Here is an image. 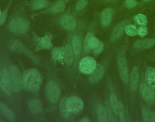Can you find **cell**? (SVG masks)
I'll return each instance as SVG.
<instances>
[{
  "instance_id": "obj_3",
  "label": "cell",
  "mask_w": 155,
  "mask_h": 122,
  "mask_svg": "<svg viewBox=\"0 0 155 122\" xmlns=\"http://www.w3.org/2000/svg\"><path fill=\"white\" fill-rule=\"evenodd\" d=\"M96 60L91 57H85L79 63V69L84 74H91L96 68Z\"/></svg>"
},
{
  "instance_id": "obj_17",
  "label": "cell",
  "mask_w": 155,
  "mask_h": 122,
  "mask_svg": "<svg viewBox=\"0 0 155 122\" xmlns=\"http://www.w3.org/2000/svg\"><path fill=\"white\" fill-rule=\"evenodd\" d=\"M104 72V68L102 65H99L96 67L95 70L91 74L90 77V81L92 83L99 81L103 76Z\"/></svg>"
},
{
  "instance_id": "obj_34",
  "label": "cell",
  "mask_w": 155,
  "mask_h": 122,
  "mask_svg": "<svg viewBox=\"0 0 155 122\" xmlns=\"http://www.w3.org/2000/svg\"><path fill=\"white\" fill-rule=\"evenodd\" d=\"M125 5L128 8H133L137 5L136 0H125Z\"/></svg>"
},
{
  "instance_id": "obj_39",
  "label": "cell",
  "mask_w": 155,
  "mask_h": 122,
  "mask_svg": "<svg viewBox=\"0 0 155 122\" xmlns=\"http://www.w3.org/2000/svg\"><path fill=\"white\" fill-rule=\"evenodd\" d=\"M152 1V0H143L144 2H149V1Z\"/></svg>"
},
{
  "instance_id": "obj_41",
  "label": "cell",
  "mask_w": 155,
  "mask_h": 122,
  "mask_svg": "<svg viewBox=\"0 0 155 122\" xmlns=\"http://www.w3.org/2000/svg\"><path fill=\"white\" fill-rule=\"evenodd\" d=\"M1 10H0V17H1Z\"/></svg>"
},
{
  "instance_id": "obj_7",
  "label": "cell",
  "mask_w": 155,
  "mask_h": 122,
  "mask_svg": "<svg viewBox=\"0 0 155 122\" xmlns=\"http://www.w3.org/2000/svg\"><path fill=\"white\" fill-rule=\"evenodd\" d=\"M117 66L120 77L122 80L128 83L129 82V74L126 59L124 56H120L117 59Z\"/></svg>"
},
{
  "instance_id": "obj_37",
  "label": "cell",
  "mask_w": 155,
  "mask_h": 122,
  "mask_svg": "<svg viewBox=\"0 0 155 122\" xmlns=\"http://www.w3.org/2000/svg\"><path fill=\"white\" fill-rule=\"evenodd\" d=\"M80 121H90V120L88 118H84L79 120Z\"/></svg>"
},
{
  "instance_id": "obj_16",
  "label": "cell",
  "mask_w": 155,
  "mask_h": 122,
  "mask_svg": "<svg viewBox=\"0 0 155 122\" xmlns=\"http://www.w3.org/2000/svg\"><path fill=\"white\" fill-rule=\"evenodd\" d=\"M113 16V11L110 8H105L101 14V24L103 26H108L111 22Z\"/></svg>"
},
{
  "instance_id": "obj_38",
  "label": "cell",
  "mask_w": 155,
  "mask_h": 122,
  "mask_svg": "<svg viewBox=\"0 0 155 122\" xmlns=\"http://www.w3.org/2000/svg\"><path fill=\"white\" fill-rule=\"evenodd\" d=\"M152 121H155V112H154V114H153V117Z\"/></svg>"
},
{
  "instance_id": "obj_28",
  "label": "cell",
  "mask_w": 155,
  "mask_h": 122,
  "mask_svg": "<svg viewBox=\"0 0 155 122\" xmlns=\"http://www.w3.org/2000/svg\"><path fill=\"white\" fill-rule=\"evenodd\" d=\"M48 5L47 0H35L33 3V8L35 10H40Z\"/></svg>"
},
{
  "instance_id": "obj_24",
  "label": "cell",
  "mask_w": 155,
  "mask_h": 122,
  "mask_svg": "<svg viewBox=\"0 0 155 122\" xmlns=\"http://www.w3.org/2000/svg\"><path fill=\"white\" fill-rule=\"evenodd\" d=\"M82 44L81 39L79 37H74L73 40V50L76 55H78L81 51Z\"/></svg>"
},
{
  "instance_id": "obj_14",
  "label": "cell",
  "mask_w": 155,
  "mask_h": 122,
  "mask_svg": "<svg viewBox=\"0 0 155 122\" xmlns=\"http://www.w3.org/2000/svg\"><path fill=\"white\" fill-rule=\"evenodd\" d=\"M130 88L133 91H136L139 85V75L137 68L134 66L131 70L130 74Z\"/></svg>"
},
{
  "instance_id": "obj_20",
  "label": "cell",
  "mask_w": 155,
  "mask_h": 122,
  "mask_svg": "<svg viewBox=\"0 0 155 122\" xmlns=\"http://www.w3.org/2000/svg\"><path fill=\"white\" fill-rule=\"evenodd\" d=\"M64 59L67 65H71L73 61V54L71 47L67 45L64 49Z\"/></svg>"
},
{
  "instance_id": "obj_29",
  "label": "cell",
  "mask_w": 155,
  "mask_h": 122,
  "mask_svg": "<svg viewBox=\"0 0 155 122\" xmlns=\"http://www.w3.org/2000/svg\"><path fill=\"white\" fill-rule=\"evenodd\" d=\"M64 50L62 48H54L52 52V55L53 58L58 60H61L64 59Z\"/></svg>"
},
{
  "instance_id": "obj_9",
  "label": "cell",
  "mask_w": 155,
  "mask_h": 122,
  "mask_svg": "<svg viewBox=\"0 0 155 122\" xmlns=\"http://www.w3.org/2000/svg\"><path fill=\"white\" fill-rule=\"evenodd\" d=\"M140 92L147 102L150 103L155 100V91L147 85L143 83L140 85Z\"/></svg>"
},
{
  "instance_id": "obj_21",
  "label": "cell",
  "mask_w": 155,
  "mask_h": 122,
  "mask_svg": "<svg viewBox=\"0 0 155 122\" xmlns=\"http://www.w3.org/2000/svg\"><path fill=\"white\" fill-rule=\"evenodd\" d=\"M65 2L63 0H58L54 2L51 7V10L52 12L57 13L62 12L65 9Z\"/></svg>"
},
{
  "instance_id": "obj_30",
  "label": "cell",
  "mask_w": 155,
  "mask_h": 122,
  "mask_svg": "<svg viewBox=\"0 0 155 122\" xmlns=\"http://www.w3.org/2000/svg\"><path fill=\"white\" fill-rule=\"evenodd\" d=\"M125 31L130 36H134L137 34V28L132 24H128L125 27Z\"/></svg>"
},
{
  "instance_id": "obj_25",
  "label": "cell",
  "mask_w": 155,
  "mask_h": 122,
  "mask_svg": "<svg viewBox=\"0 0 155 122\" xmlns=\"http://www.w3.org/2000/svg\"><path fill=\"white\" fill-rule=\"evenodd\" d=\"M39 45L42 48H50L52 46V43L50 37L47 36H45L40 39Z\"/></svg>"
},
{
  "instance_id": "obj_1",
  "label": "cell",
  "mask_w": 155,
  "mask_h": 122,
  "mask_svg": "<svg viewBox=\"0 0 155 122\" xmlns=\"http://www.w3.org/2000/svg\"><path fill=\"white\" fill-rule=\"evenodd\" d=\"M42 78L40 72L36 69L26 71L22 79V85L25 90L32 92L38 91L41 84Z\"/></svg>"
},
{
  "instance_id": "obj_40",
  "label": "cell",
  "mask_w": 155,
  "mask_h": 122,
  "mask_svg": "<svg viewBox=\"0 0 155 122\" xmlns=\"http://www.w3.org/2000/svg\"><path fill=\"white\" fill-rule=\"evenodd\" d=\"M1 74H2V71H1V69L0 68V77L1 76Z\"/></svg>"
},
{
  "instance_id": "obj_8",
  "label": "cell",
  "mask_w": 155,
  "mask_h": 122,
  "mask_svg": "<svg viewBox=\"0 0 155 122\" xmlns=\"http://www.w3.org/2000/svg\"><path fill=\"white\" fill-rule=\"evenodd\" d=\"M2 74V78L0 81V88L6 94L10 95L12 91V86L10 72L7 69H4Z\"/></svg>"
},
{
  "instance_id": "obj_31",
  "label": "cell",
  "mask_w": 155,
  "mask_h": 122,
  "mask_svg": "<svg viewBox=\"0 0 155 122\" xmlns=\"http://www.w3.org/2000/svg\"><path fill=\"white\" fill-rule=\"evenodd\" d=\"M118 115H119V118H120V121H126L125 109H124L123 104L120 101H119V103Z\"/></svg>"
},
{
  "instance_id": "obj_4",
  "label": "cell",
  "mask_w": 155,
  "mask_h": 122,
  "mask_svg": "<svg viewBox=\"0 0 155 122\" xmlns=\"http://www.w3.org/2000/svg\"><path fill=\"white\" fill-rule=\"evenodd\" d=\"M46 94L48 98L51 102L56 103L61 96L60 88L54 82L50 81L46 86Z\"/></svg>"
},
{
  "instance_id": "obj_10",
  "label": "cell",
  "mask_w": 155,
  "mask_h": 122,
  "mask_svg": "<svg viewBox=\"0 0 155 122\" xmlns=\"http://www.w3.org/2000/svg\"><path fill=\"white\" fill-rule=\"evenodd\" d=\"M145 79L148 85L155 91V68L148 67L147 68Z\"/></svg>"
},
{
  "instance_id": "obj_6",
  "label": "cell",
  "mask_w": 155,
  "mask_h": 122,
  "mask_svg": "<svg viewBox=\"0 0 155 122\" xmlns=\"http://www.w3.org/2000/svg\"><path fill=\"white\" fill-rule=\"evenodd\" d=\"M9 29L12 32L21 34L25 33L27 30L28 25L24 19L21 18H15L10 22Z\"/></svg>"
},
{
  "instance_id": "obj_18",
  "label": "cell",
  "mask_w": 155,
  "mask_h": 122,
  "mask_svg": "<svg viewBox=\"0 0 155 122\" xmlns=\"http://www.w3.org/2000/svg\"><path fill=\"white\" fill-rule=\"evenodd\" d=\"M30 110L34 114H38L42 111V104L37 99H31L28 103Z\"/></svg>"
},
{
  "instance_id": "obj_2",
  "label": "cell",
  "mask_w": 155,
  "mask_h": 122,
  "mask_svg": "<svg viewBox=\"0 0 155 122\" xmlns=\"http://www.w3.org/2000/svg\"><path fill=\"white\" fill-rule=\"evenodd\" d=\"M9 72L10 75L12 90L15 92L21 89L22 84V79L21 72L18 68L15 65H11L9 68Z\"/></svg>"
},
{
  "instance_id": "obj_13",
  "label": "cell",
  "mask_w": 155,
  "mask_h": 122,
  "mask_svg": "<svg viewBox=\"0 0 155 122\" xmlns=\"http://www.w3.org/2000/svg\"><path fill=\"white\" fill-rule=\"evenodd\" d=\"M125 26H126L125 21H123L115 26V27L114 28V29L113 30L111 36V41H113V42L116 41V40H118L121 37L124 31L125 30Z\"/></svg>"
},
{
  "instance_id": "obj_23",
  "label": "cell",
  "mask_w": 155,
  "mask_h": 122,
  "mask_svg": "<svg viewBox=\"0 0 155 122\" xmlns=\"http://www.w3.org/2000/svg\"><path fill=\"white\" fill-rule=\"evenodd\" d=\"M99 120L102 122L107 121V112L105 107L102 105H99L97 110Z\"/></svg>"
},
{
  "instance_id": "obj_36",
  "label": "cell",
  "mask_w": 155,
  "mask_h": 122,
  "mask_svg": "<svg viewBox=\"0 0 155 122\" xmlns=\"http://www.w3.org/2000/svg\"><path fill=\"white\" fill-rule=\"evenodd\" d=\"M5 17H6V13L4 12L0 17V24H2L4 22L5 20Z\"/></svg>"
},
{
  "instance_id": "obj_35",
  "label": "cell",
  "mask_w": 155,
  "mask_h": 122,
  "mask_svg": "<svg viewBox=\"0 0 155 122\" xmlns=\"http://www.w3.org/2000/svg\"><path fill=\"white\" fill-rule=\"evenodd\" d=\"M103 49H104V44L102 42L100 41L98 46L94 50V54L95 55H98L99 53L102 52Z\"/></svg>"
},
{
  "instance_id": "obj_11",
  "label": "cell",
  "mask_w": 155,
  "mask_h": 122,
  "mask_svg": "<svg viewBox=\"0 0 155 122\" xmlns=\"http://www.w3.org/2000/svg\"><path fill=\"white\" fill-rule=\"evenodd\" d=\"M99 40L96 37H94L90 33H88L85 37L84 42V47L86 50H94L99 45Z\"/></svg>"
},
{
  "instance_id": "obj_19",
  "label": "cell",
  "mask_w": 155,
  "mask_h": 122,
  "mask_svg": "<svg viewBox=\"0 0 155 122\" xmlns=\"http://www.w3.org/2000/svg\"><path fill=\"white\" fill-rule=\"evenodd\" d=\"M0 111L1 113L9 120H14L15 118L13 111L4 103H0Z\"/></svg>"
},
{
  "instance_id": "obj_15",
  "label": "cell",
  "mask_w": 155,
  "mask_h": 122,
  "mask_svg": "<svg viewBox=\"0 0 155 122\" xmlns=\"http://www.w3.org/2000/svg\"><path fill=\"white\" fill-rule=\"evenodd\" d=\"M61 24L67 30H73L76 27V22L73 16L69 14L64 15L61 18Z\"/></svg>"
},
{
  "instance_id": "obj_26",
  "label": "cell",
  "mask_w": 155,
  "mask_h": 122,
  "mask_svg": "<svg viewBox=\"0 0 155 122\" xmlns=\"http://www.w3.org/2000/svg\"><path fill=\"white\" fill-rule=\"evenodd\" d=\"M142 117L144 121H152L153 114L147 108H143L142 110Z\"/></svg>"
},
{
  "instance_id": "obj_27",
  "label": "cell",
  "mask_w": 155,
  "mask_h": 122,
  "mask_svg": "<svg viewBox=\"0 0 155 122\" xmlns=\"http://www.w3.org/2000/svg\"><path fill=\"white\" fill-rule=\"evenodd\" d=\"M134 21L140 25L146 26L147 24V19L144 14H138L134 17Z\"/></svg>"
},
{
  "instance_id": "obj_22",
  "label": "cell",
  "mask_w": 155,
  "mask_h": 122,
  "mask_svg": "<svg viewBox=\"0 0 155 122\" xmlns=\"http://www.w3.org/2000/svg\"><path fill=\"white\" fill-rule=\"evenodd\" d=\"M110 103L113 112L116 114L118 115V109H119V101H118L117 96L114 94H111L110 96Z\"/></svg>"
},
{
  "instance_id": "obj_33",
  "label": "cell",
  "mask_w": 155,
  "mask_h": 122,
  "mask_svg": "<svg viewBox=\"0 0 155 122\" xmlns=\"http://www.w3.org/2000/svg\"><path fill=\"white\" fill-rule=\"evenodd\" d=\"M148 32V29L145 26L141 25L137 29V34L140 36V37H143L145 36Z\"/></svg>"
},
{
  "instance_id": "obj_32",
  "label": "cell",
  "mask_w": 155,
  "mask_h": 122,
  "mask_svg": "<svg viewBox=\"0 0 155 122\" xmlns=\"http://www.w3.org/2000/svg\"><path fill=\"white\" fill-rule=\"evenodd\" d=\"M88 4V0H79L76 5V10L81 11L85 8Z\"/></svg>"
},
{
  "instance_id": "obj_12",
  "label": "cell",
  "mask_w": 155,
  "mask_h": 122,
  "mask_svg": "<svg viewBox=\"0 0 155 122\" xmlns=\"http://www.w3.org/2000/svg\"><path fill=\"white\" fill-rule=\"evenodd\" d=\"M154 45H155V38L137 40L134 43V47L141 50L153 47Z\"/></svg>"
},
{
  "instance_id": "obj_5",
  "label": "cell",
  "mask_w": 155,
  "mask_h": 122,
  "mask_svg": "<svg viewBox=\"0 0 155 122\" xmlns=\"http://www.w3.org/2000/svg\"><path fill=\"white\" fill-rule=\"evenodd\" d=\"M66 108L68 112L77 113L82 110L84 103L78 97H70L66 100Z\"/></svg>"
}]
</instances>
